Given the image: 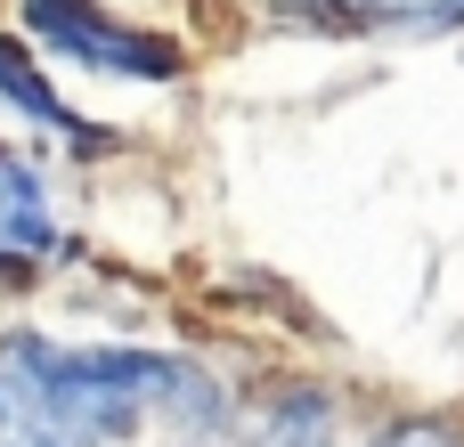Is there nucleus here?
Returning a JSON list of instances; mask_svg holds the SVG:
<instances>
[{"instance_id":"1","label":"nucleus","mask_w":464,"mask_h":447,"mask_svg":"<svg viewBox=\"0 0 464 447\" xmlns=\"http://www.w3.org/2000/svg\"><path fill=\"white\" fill-rule=\"evenodd\" d=\"M0 383L41 447H122L139 432H204L220 423V391L163 350H106V342H0Z\"/></svg>"},{"instance_id":"2","label":"nucleus","mask_w":464,"mask_h":447,"mask_svg":"<svg viewBox=\"0 0 464 447\" xmlns=\"http://www.w3.org/2000/svg\"><path fill=\"white\" fill-rule=\"evenodd\" d=\"M24 24L65 57V65H90V73H139V81H163L179 73V57L114 16H98L90 0H24Z\"/></svg>"},{"instance_id":"3","label":"nucleus","mask_w":464,"mask_h":447,"mask_svg":"<svg viewBox=\"0 0 464 447\" xmlns=\"http://www.w3.org/2000/svg\"><path fill=\"white\" fill-rule=\"evenodd\" d=\"M57 252V212L33 163L0 155V261H49Z\"/></svg>"},{"instance_id":"4","label":"nucleus","mask_w":464,"mask_h":447,"mask_svg":"<svg viewBox=\"0 0 464 447\" xmlns=\"http://www.w3.org/2000/svg\"><path fill=\"white\" fill-rule=\"evenodd\" d=\"M0 90H8L24 114H41V122H65V130H82V122H73V114L49 98V81H33V73H24V57H16V49H0Z\"/></svg>"},{"instance_id":"5","label":"nucleus","mask_w":464,"mask_h":447,"mask_svg":"<svg viewBox=\"0 0 464 447\" xmlns=\"http://www.w3.org/2000/svg\"><path fill=\"white\" fill-rule=\"evenodd\" d=\"M334 8H351V16H383V24H400V16H464V0H334Z\"/></svg>"},{"instance_id":"6","label":"nucleus","mask_w":464,"mask_h":447,"mask_svg":"<svg viewBox=\"0 0 464 447\" xmlns=\"http://www.w3.org/2000/svg\"><path fill=\"white\" fill-rule=\"evenodd\" d=\"M383 447H449V440H440L432 423H408V432H392V440H383Z\"/></svg>"}]
</instances>
